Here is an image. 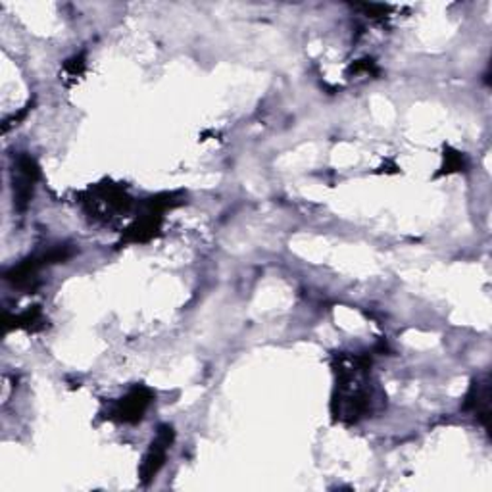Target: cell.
Wrapping results in <instances>:
<instances>
[{"instance_id":"obj_1","label":"cell","mask_w":492,"mask_h":492,"mask_svg":"<svg viewBox=\"0 0 492 492\" xmlns=\"http://www.w3.org/2000/svg\"><path fill=\"white\" fill-rule=\"evenodd\" d=\"M371 368L368 354H339L335 364L336 388L333 396V416L344 423H356L369 411V391L366 377Z\"/></svg>"},{"instance_id":"obj_2","label":"cell","mask_w":492,"mask_h":492,"mask_svg":"<svg viewBox=\"0 0 492 492\" xmlns=\"http://www.w3.org/2000/svg\"><path fill=\"white\" fill-rule=\"evenodd\" d=\"M38 177L41 170L35 158L28 152H20L12 165V194H14V208L18 212L28 210Z\"/></svg>"},{"instance_id":"obj_3","label":"cell","mask_w":492,"mask_h":492,"mask_svg":"<svg viewBox=\"0 0 492 492\" xmlns=\"http://www.w3.org/2000/svg\"><path fill=\"white\" fill-rule=\"evenodd\" d=\"M87 194L89 197L83 200V204L87 206L89 214L102 219L127 214L133 202L118 185H97L95 189H89Z\"/></svg>"},{"instance_id":"obj_4","label":"cell","mask_w":492,"mask_h":492,"mask_svg":"<svg viewBox=\"0 0 492 492\" xmlns=\"http://www.w3.org/2000/svg\"><path fill=\"white\" fill-rule=\"evenodd\" d=\"M154 400V393L145 385H135L125 396L114 400L108 406L106 418L118 423H139L145 418L147 410Z\"/></svg>"},{"instance_id":"obj_5","label":"cell","mask_w":492,"mask_h":492,"mask_svg":"<svg viewBox=\"0 0 492 492\" xmlns=\"http://www.w3.org/2000/svg\"><path fill=\"white\" fill-rule=\"evenodd\" d=\"M175 440V431L172 425H160L157 437L152 438V443L148 450L142 456L140 468H139V477L142 485H148L154 477L158 475V471L164 468L167 452H170L172 445Z\"/></svg>"},{"instance_id":"obj_6","label":"cell","mask_w":492,"mask_h":492,"mask_svg":"<svg viewBox=\"0 0 492 492\" xmlns=\"http://www.w3.org/2000/svg\"><path fill=\"white\" fill-rule=\"evenodd\" d=\"M488 379H475L463 400V410L475 413L483 425H488V398H490Z\"/></svg>"},{"instance_id":"obj_7","label":"cell","mask_w":492,"mask_h":492,"mask_svg":"<svg viewBox=\"0 0 492 492\" xmlns=\"http://www.w3.org/2000/svg\"><path fill=\"white\" fill-rule=\"evenodd\" d=\"M47 326V319L43 316L41 306H33L28 308L25 312L10 316L8 312L4 314V327L6 331L10 329H25V331H41Z\"/></svg>"},{"instance_id":"obj_8","label":"cell","mask_w":492,"mask_h":492,"mask_svg":"<svg viewBox=\"0 0 492 492\" xmlns=\"http://www.w3.org/2000/svg\"><path fill=\"white\" fill-rule=\"evenodd\" d=\"M443 167H440V172L438 175H448V174H456V172H463L465 167H468V162H465V157L462 152L454 150V148H450L446 147L445 148V154H443Z\"/></svg>"},{"instance_id":"obj_9","label":"cell","mask_w":492,"mask_h":492,"mask_svg":"<svg viewBox=\"0 0 492 492\" xmlns=\"http://www.w3.org/2000/svg\"><path fill=\"white\" fill-rule=\"evenodd\" d=\"M85 68H87L85 55H75L73 58H70L66 64H64V73H66V80H77V77L83 75Z\"/></svg>"},{"instance_id":"obj_10","label":"cell","mask_w":492,"mask_h":492,"mask_svg":"<svg viewBox=\"0 0 492 492\" xmlns=\"http://www.w3.org/2000/svg\"><path fill=\"white\" fill-rule=\"evenodd\" d=\"M375 73L377 72V66H375V62L371 58H364L354 62L351 68H348V73Z\"/></svg>"}]
</instances>
